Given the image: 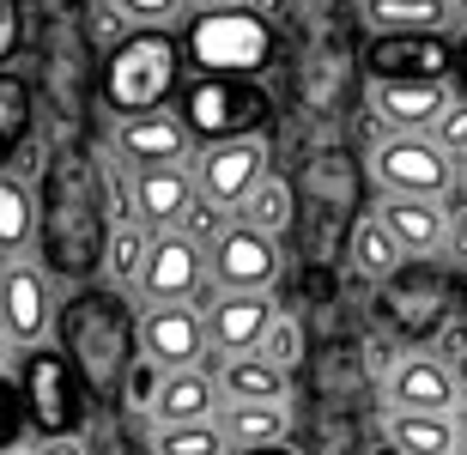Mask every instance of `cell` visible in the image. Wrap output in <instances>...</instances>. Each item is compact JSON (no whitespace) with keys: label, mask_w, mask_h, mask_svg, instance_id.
I'll list each match as a JSON object with an SVG mask.
<instances>
[{"label":"cell","mask_w":467,"mask_h":455,"mask_svg":"<svg viewBox=\"0 0 467 455\" xmlns=\"http://www.w3.org/2000/svg\"><path fill=\"white\" fill-rule=\"evenodd\" d=\"M61 352L86 377L91 401H116L128 388V370L140 365V322L128 310V298L109 285L73 292L67 310H61Z\"/></svg>","instance_id":"cell-1"},{"label":"cell","mask_w":467,"mask_h":455,"mask_svg":"<svg viewBox=\"0 0 467 455\" xmlns=\"http://www.w3.org/2000/svg\"><path fill=\"white\" fill-rule=\"evenodd\" d=\"M109 231H116V207H104V189L86 164H61L49 176V194H43V262L61 280H91L104 274V249Z\"/></svg>","instance_id":"cell-2"},{"label":"cell","mask_w":467,"mask_h":455,"mask_svg":"<svg viewBox=\"0 0 467 455\" xmlns=\"http://www.w3.org/2000/svg\"><path fill=\"white\" fill-rule=\"evenodd\" d=\"M182 36L171 31H128L109 43L104 55V104L116 109V122L128 116H152V109H171L176 86H182Z\"/></svg>","instance_id":"cell-3"},{"label":"cell","mask_w":467,"mask_h":455,"mask_svg":"<svg viewBox=\"0 0 467 455\" xmlns=\"http://www.w3.org/2000/svg\"><path fill=\"white\" fill-rule=\"evenodd\" d=\"M182 55L201 79H255L274 61V25L255 6H219V13H189L182 25Z\"/></svg>","instance_id":"cell-4"},{"label":"cell","mask_w":467,"mask_h":455,"mask_svg":"<svg viewBox=\"0 0 467 455\" xmlns=\"http://www.w3.org/2000/svg\"><path fill=\"white\" fill-rule=\"evenodd\" d=\"M18 388L31 407V431H43V443L55 438H79L91 419V388L73 370V358L61 346H31L18 358Z\"/></svg>","instance_id":"cell-5"},{"label":"cell","mask_w":467,"mask_h":455,"mask_svg":"<svg viewBox=\"0 0 467 455\" xmlns=\"http://www.w3.org/2000/svg\"><path fill=\"white\" fill-rule=\"evenodd\" d=\"M182 122L194 134V152L201 146H231V140H255L267 128V91L255 79H201L182 91Z\"/></svg>","instance_id":"cell-6"},{"label":"cell","mask_w":467,"mask_h":455,"mask_svg":"<svg viewBox=\"0 0 467 455\" xmlns=\"http://www.w3.org/2000/svg\"><path fill=\"white\" fill-rule=\"evenodd\" d=\"M450 304H455V267L450 262H407L395 280L382 285V315L407 340L443 334L450 328Z\"/></svg>","instance_id":"cell-7"},{"label":"cell","mask_w":467,"mask_h":455,"mask_svg":"<svg viewBox=\"0 0 467 455\" xmlns=\"http://www.w3.org/2000/svg\"><path fill=\"white\" fill-rule=\"evenodd\" d=\"M377 182L382 194H419V201H443V194L462 182L455 176V158L431 140V134H382L377 146Z\"/></svg>","instance_id":"cell-8"},{"label":"cell","mask_w":467,"mask_h":455,"mask_svg":"<svg viewBox=\"0 0 467 455\" xmlns=\"http://www.w3.org/2000/svg\"><path fill=\"white\" fill-rule=\"evenodd\" d=\"M207 346H213V328L194 304H158V310L140 315V352L164 377L171 370H207Z\"/></svg>","instance_id":"cell-9"},{"label":"cell","mask_w":467,"mask_h":455,"mask_svg":"<svg viewBox=\"0 0 467 455\" xmlns=\"http://www.w3.org/2000/svg\"><path fill=\"white\" fill-rule=\"evenodd\" d=\"M189 171H194V182H201V194L207 201H219V207H231L237 212L249 194L267 182V140H231V146H201V152L189 158Z\"/></svg>","instance_id":"cell-10"},{"label":"cell","mask_w":467,"mask_h":455,"mask_svg":"<svg viewBox=\"0 0 467 455\" xmlns=\"http://www.w3.org/2000/svg\"><path fill=\"white\" fill-rule=\"evenodd\" d=\"M207 280H213L207 249L189 243L182 231H164V237H152V262L140 274V298H146V310H158V304H194V292Z\"/></svg>","instance_id":"cell-11"},{"label":"cell","mask_w":467,"mask_h":455,"mask_svg":"<svg viewBox=\"0 0 467 455\" xmlns=\"http://www.w3.org/2000/svg\"><path fill=\"white\" fill-rule=\"evenodd\" d=\"M61 322V310H55V292H49V274L43 267H25L13 262L6 274H0V334L13 340V346H43V334Z\"/></svg>","instance_id":"cell-12"},{"label":"cell","mask_w":467,"mask_h":455,"mask_svg":"<svg viewBox=\"0 0 467 455\" xmlns=\"http://www.w3.org/2000/svg\"><path fill=\"white\" fill-rule=\"evenodd\" d=\"M455 104V79H370V109L389 134H431Z\"/></svg>","instance_id":"cell-13"},{"label":"cell","mask_w":467,"mask_h":455,"mask_svg":"<svg viewBox=\"0 0 467 455\" xmlns=\"http://www.w3.org/2000/svg\"><path fill=\"white\" fill-rule=\"evenodd\" d=\"M116 152L134 171H171L194 158V134L182 122V109H152V116H128L116 122Z\"/></svg>","instance_id":"cell-14"},{"label":"cell","mask_w":467,"mask_h":455,"mask_svg":"<svg viewBox=\"0 0 467 455\" xmlns=\"http://www.w3.org/2000/svg\"><path fill=\"white\" fill-rule=\"evenodd\" d=\"M213 280L225 285V292H261V298H267V292H274V280H279V243L274 237H261V231H249L237 219V231H225V237H219V243H213Z\"/></svg>","instance_id":"cell-15"},{"label":"cell","mask_w":467,"mask_h":455,"mask_svg":"<svg viewBox=\"0 0 467 455\" xmlns=\"http://www.w3.org/2000/svg\"><path fill=\"white\" fill-rule=\"evenodd\" d=\"M370 79H455V36H370Z\"/></svg>","instance_id":"cell-16"},{"label":"cell","mask_w":467,"mask_h":455,"mask_svg":"<svg viewBox=\"0 0 467 455\" xmlns=\"http://www.w3.org/2000/svg\"><path fill=\"white\" fill-rule=\"evenodd\" d=\"M377 219L389 225V237L400 243V255H407V262H431V255H443V243H450V212H443V201L382 194V201H377Z\"/></svg>","instance_id":"cell-17"},{"label":"cell","mask_w":467,"mask_h":455,"mask_svg":"<svg viewBox=\"0 0 467 455\" xmlns=\"http://www.w3.org/2000/svg\"><path fill=\"white\" fill-rule=\"evenodd\" d=\"M201 201V182H194L189 164H171V171H134V219L152 237L164 231H182L189 207Z\"/></svg>","instance_id":"cell-18"},{"label":"cell","mask_w":467,"mask_h":455,"mask_svg":"<svg viewBox=\"0 0 467 455\" xmlns=\"http://www.w3.org/2000/svg\"><path fill=\"white\" fill-rule=\"evenodd\" d=\"M274 322H279L274 298H261V292H225L219 310L207 315L213 346H219V365H225V358H249V352H261V340H267Z\"/></svg>","instance_id":"cell-19"},{"label":"cell","mask_w":467,"mask_h":455,"mask_svg":"<svg viewBox=\"0 0 467 455\" xmlns=\"http://www.w3.org/2000/svg\"><path fill=\"white\" fill-rule=\"evenodd\" d=\"M455 370L443 358H400L389 370V407L395 413H450L455 407Z\"/></svg>","instance_id":"cell-20"},{"label":"cell","mask_w":467,"mask_h":455,"mask_svg":"<svg viewBox=\"0 0 467 455\" xmlns=\"http://www.w3.org/2000/svg\"><path fill=\"white\" fill-rule=\"evenodd\" d=\"M219 401H225V388H219L213 370H171L152 401V419L158 425H213Z\"/></svg>","instance_id":"cell-21"},{"label":"cell","mask_w":467,"mask_h":455,"mask_svg":"<svg viewBox=\"0 0 467 455\" xmlns=\"http://www.w3.org/2000/svg\"><path fill=\"white\" fill-rule=\"evenodd\" d=\"M364 25L377 36H437L455 25V0H364Z\"/></svg>","instance_id":"cell-22"},{"label":"cell","mask_w":467,"mask_h":455,"mask_svg":"<svg viewBox=\"0 0 467 455\" xmlns=\"http://www.w3.org/2000/svg\"><path fill=\"white\" fill-rule=\"evenodd\" d=\"M36 237H43V201H36V189L18 182L13 171H0V255L18 262Z\"/></svg>","instance_id":"cell-23"},{"label":"cell","mask_w":467,"mask_h":455,"mask_svg":"<svg viewBox=\"0 0 467 455\" xmlns=\"http://www.w3.org/2000/svg\"><path fill=\"white\" fill-rule=\"evenodd\" d=\"M285 401H255V407H225L219 413V431L237 455H255V450H285Z\"/></svg>","instance_id":"cell-24"},{"label":"cell","mask_w":467,"mask_h":455,"mask_svg":"<svg viewBox=\"0 0 467 455\" xmlns=\"http://www.w3.org/2000/svg\"><path fill=\"white\" fill-rule=\"evenodd\" d=\"M347 262H352V274H358V280L389 285L400 267H407V255H400V243L389 237V225H382L377 212H370V219H358V225H352V237H347Z\"/></svg>","instance_id":"cell-25"},{"label":"cell","mask_w":467,"mask_h":455,"mask_svg":"<svg viewBox=\"0 0 467 455\" xmlns=\"http://www.w3.org/2000/svg\"><path fill=\"white\" fill-rule=\"evenodd\" d=\"M219 388H225V407H255V401H285V370L274 358H225L219 365Z\"/></svg>","instance_id":"cell-26"},{"label":"cell","mask_w":467,"mask_h":455,"mask_svg":"<svg viewBox=\"0 0 467 455\" xmlns=\"http://www.w3.org/2000/svg\"><path fill=\"white\" fill-rule=\"evenodd\" d=\"M389 450L395 455H455L450 413H389Z\"/></svg>","instance_id":"cell-27"},{"label":"cell","mask_w":467,"mask_h":455,"mask_svg":"<svg viewBox=\"0 0 467 455\" xmlns=\"http://www.w3.org/2000/svg\"><path fill=\"white\" fill-rule=\"evenodd\" d=\"M31 86L18 73H0V171L18 158V146L31 140Z\"/></svg>","instance_id":"cell-28"},{"label":"cell","mask_w":467,"mask_h":455,"mask_svg":"<svg viewBox=\"0 0 467 455\" xmlns=\"http://www.w3.org/2000/svg\"><path fill=\"white\" fill-rule=\"evenodd\" d=\"M237 219L249 231H261V237H274V243H279L285 225H292V182H285V176H267V182L237 207Z\"/></svg>","instance_id":"cell-29"},{"label":"cell","mask_w":467,"mask_h":455,"mask_svg":"<svg viewBox=\"0 0 467 455\" xmlns=\"http://www.w3.org/2000/svg\"><path fill=\"white\" fill-rule=\"evenodd\" d=\"M146 262H152V231L140 225H116L109 231V249H104V274L116 280V292L121 285H140V274H146Z\"/></svg>","instance_id":"cell-30"},{"label":"cell","mask_w":467,"mask_h":455,"mask_svg":"<svg viewBox=\"0 0 467 455\" xmlns=\"http://www.w3.org/2000/svg\"><path fill=\"white\" fill-rule=\"evenodd\" d=\"M225 431L219 425H158L152 455H225Z\"/></svg>","instance_id":"cell-31"},{"label":"cell","mask_w":467,"mask_h":455,"mask_svg":"<svg viewBox=\"0 0 467 455\" xmlns=\"http://www.w3.org/2000/svg\"><path fill=\"white\" fill-rule=\"evenodd\" d=\"M225 231H237V212L219 207V201H207V194H201V201L189 207V219H182V237H189V243H201L207 255H213V243H219Z\"/></svg>","instance_id":"cell-32"},{"label":"cell","mask_w":467,"mask_h":455,"mask_svg":"<svg viewBox=\"0 0 467 455\" xmlns=\"http://www.w3.org/2000/svg\"><path fill=\"white\" fill-rule=\"evenodd\" d=\"M104 6H109L116 18H128L134 31H171L189 0H104Z\"/></svg>","instance_id":"cell-33"},{"label":"cell","mask_w":467,"mask_h":455,"mask_svg":"<svg viewBox=\"0 0 467 455\" xmlns=\"http://www.w3.org/2000/svg\"><path fill=\"white\" fill-rule=\"evenodd\" d=\"M25 431H31V407H25V388H18V377H0V455H13Z\"/></svg>","instance_id":"cell-34"},{"label":"cell","mask_w":467,"mask_h":455,"mask_svg":"<svg viewBox=\"0 0 467 455\" xmlns=\"http://www.w3.org/2000/svg\"><path fill=\"white\" fill-rule=\"evenodd\" d=\"M261 358H274L279 370H292L297 358H304V334H297L292 315H279L274 328H267V340H261Z\"/></svg>","instance_id":"cell-35"},{"label":"cell","mask_w":467,"mask_h":455,"mask_svg":"<svg viewBox=\"0 0 467 455\" xmlns=\"http://www.w3.org/2000/svg\"><path fill=\"white\" fill-rule=\"evenodd\" d=\"M431 140L443 146V152H450L455 164H462V158H467V98H462V91H455V104L443 109V116H437V128H431Z\"/></svg>","instance_id":"cell-36"},{"label":"cell","mask_w":467,"mask_h":455,"mask_svg":"<svg viewBox=\"0 0 467 455\" xmlns=\"http://www.w3.org/2000/svg\"><path fill=\"white\" fill-rule=\"evenodd\" d=\"M18 43H25V0H0V73L13 67Z\"/></svg>","instance_id":"cell-37"},{"label":"cell","mask_w":467,"mask_h":455,"mask_svg":"<svg viewBox=\"0 0 467 455\" xmlns=\"http://www.w3.org/2000/svg\"><path fill=\"white\" fill-rule=\"evenodd\" d=\"M443 262H450L455 274H467V207L450 212V243H443Z\"/></svg>","instance_id":"cell-38"},{"label":"cell","mask_w":467,"mask_h":455,"mask_svg":"<svg viewBox=\"0 0 467 455\" xmlns=\"http://www.w3.org/2000/svg\"><path fill=\"white\" fill-rule=\"evenodd\" d=\"M455 91L467 98V31L455 36Z\"/></svg>","instance_id":"cell-39"},{"label":"cell","mask_w":467,"mask_h":455,"mask_svg":"<svg viewBox=\"0 0 467 455\" xmlns=\"http://www.w3.org/2000/svg\"><path fill=\"white\" fill-rule=\"evenodd\" d=\"M36 455H86V450H79V438H55V443H43Z\"/></svg>","instance_id":"cell-40"},{"label":"cell","mask_w":467,"mask_h":455,"mask_svg":"<svg viewBox=\"0 0 467 455\" xmlns=\"http://www.w3.org/2000/svg\"><path fill=\"white\" fill-rule=\"evenodd\" d=\"M194 13H219V6H249V0H189Z\"/></svg>","instance_id":"cell-41"},{"label":"cell","mask_w":467,"mask_h":455,"mask_svg":"<svg viewBox=\"0 0 467 455\" xmlns=\"http://www.w3.org/2000/svg\"><path fill=\"white\" fill-rule=\"evenodd\" d=\"M455 370V388H462V401H467V358H462V365H450Z\"/></svg>","instance_id":"cell-42"},{"label":"cell","mask_w":467,"mask_h":455,"mask_svg":"<svg viewBox=\"0 0 467 455\" xmlns=\"http://www.w3.org/2000/svg\"><path fill=\"white\" fill-rule=\"evenodd\" d=\"M455 25H462V31H467V0H455Z\"/></svg>","instance_id":"cell-43"},{"label":"cell","mask_w":467,"mask_h":455,"mask_svg":"<svg viewBox=\"0 0 467 455\" xmlns=\"http://www.w3.org/2000/svg\"><path fill=\"white\" fill-rule=\"evenodd\" d=\"M6 346H13V340H6V334H0V377H6Z\"/></svg>","instance_id":"cell-44"},{"label":"cell","mask_w":467,"mask_h":455,"mask_svg":"<svg viewBox=\"0 0 467 455\" xmlns=\"http://www.w3.org/2000/svg\"><path fill=\"white\" fill-rule=\"evenodd\" d=\"M462 315H467V274H462Z\"/></svg>","instance_id":"cell-45"},{"label":"cell","mask_w":467,"mask_h":455,"mask_svg":"<svg viewBox=\"0 0 467 455\" xmlns=\"http://www.w3.org/2000/svg\"><path fill=\"white\" fill-rule=\"evenodd\" d=\"M255 455H292V450H255Z\"/></svg>","instance_id":"cell-46"},{"label":"cell","mask_w":467,"mask_h":455,"mask_svg":"<svg viewBox=\"0 0 467 455\" xmlns=\"http://www.w3.org/2000/svg\"><path fill=\"white\" fill-rule=\"evenodd\" d=\"M462 455H467V425H462Z\"/></svg>","instance_id":"cell-47"},{"label":"cell","mask_w":467,"mask_h":455,"mask_svg":"<svg viewBox=\"0 0 467 455\" xmlns=\"http://www.w3.org/2000/svg\"><path fill=\"white\" fill-rule=\"evenodd\" d=\"M462 182H467V158H462Z\"/></svg>","instance_id":"cell-48"}]
</instances>
